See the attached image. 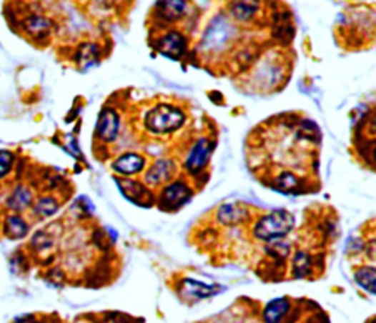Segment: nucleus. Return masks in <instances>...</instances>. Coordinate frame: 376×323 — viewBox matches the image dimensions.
Wrapping results in <instances>:
<instances>
[{
  "label": "nucleus",
  "instance_id": "obj_1",
  "mask_svg": "<svg viewBox=\"0 0 376 323\" xmlns=\"http://www.w3.org/2000/svg\"><path fill=\"white\" fill-rule=\"evenodd\" d=\"M294 214L287 210H274L262 217L254 228L253 235L257 239L271 242L275 239H284L294 228Z\"/></svg>",
  "mask_w": 376,
  "mask_h": 323
},
{
  "label": "nucleus",
  "instance_id": "obj_2",
  "mask_svg": "<svg viewBox=\"0 0 376 323\" xmlns=\"http://www.w3.org/2000/svg\"><path fill=\"white\" fill-rule=\"evenodd\" d=\"M185 122V115L172 104H159L152 109L144 124L153 134H169L179 129Z\"/></svg>",
  "mask_w": 376,
  "mask_h": 323
},
{
  "label": "nucleus",
  "instance_id": "obj_3",
  "mask_svg": "<svg viewBox=\"0 0 376 323\" xmlns=\"http://www.w3.org/2000/svg\"><path fill=\"white\" fill-rule=\"evenodd\" d=\"M235 37V26L225 18L217 16L204 33L202 47L206 51H222Z\"/></svg>",
  "mask_w": 376,
  "mask_h": 323
},
{
  "label": "nucleus",
  "instance_id": "obj_4",
  "mask_svg": "<svg viewBox=\"0 0 376 323\" xmlns=\"http://www.w3.org/2000/svg\"><path fill=\"white\" fill-rule=\"evenodd\" d=\"M119 115L114 109L106 107L99 115L96 125V137L104 143L114 141L119 134Z\"/></svg>",
  "mask_w": 376,
  "mask_h": 323
},
{
  "label": "nucleus",
  "instance_id": "obj_5",
  "mask_svg": "<svg viewBox=\"0 0 376 323\" xmlns=\"http://www.w3.org/2000/svg\"><path fill=\"white\" fill-rule=\"evenodd\" d=\"M192 190L184 182H172L164 188L160 196V204L167 210H175L184 206L192 197Z\"/></svg>",
  "mask_w": 376,
  "mask_h": 323
},
{
  "label": "nucleus",
  "instance_id": "obj_6",
  "mask_svg": "<svg viewBox=\"0 0 376 323\" xmlns=\"http://www.w3.org/2000/svg\"><path fill=\"white\" fill-rule=\"evenodd\" d=\"M212 151V143L209 139H200L193 146L185 160V169L188 174H200L209 162V154Z\"/></svg>",
  "mask_w": 376,
  "mask_h": 323
},
{
  "label": "nucleus",
  "instance_id": "obj_7",
  "mask_svg": "<svg viewBox=\"0 0 376 323\" xmlns=\"http://www.w3.org/2000/svg\"><path fill=\"white\" fill-rule=\"evenodd\" d=\"M185 37L177 31H169L157 40V50L171 59H179L185 53Z\"/></svg>",
  "mask_w": 376,
  "mask_h": 323
},
{
  "label": "nucleus",
  "instance_id": "obj_8",
  "mask_svg": "<svg viewBox=\"0 0 376 323\" xmlns=\"http://www.w3.org/2000/svg\"><path fill=\"white\" fill-rule=\"evenodd\" d=\"M179 292L187 300H203L218 292L214 285H206L194 279H182L179 284Z\"/></svg>",
  "mask_w": 376,
  "mask_h": 323
},
{
  "label": "nucleus",
  "instance_id": "obj_9",
  "mask_svg": "<svg viewBox=\"0 0 376 323\" xmlns=\"http://www.w3.org/2000/svg\"><path fill=\"white\" fill-rule=\"evenodd\" d=\"M175 171V164L169 159H160L146 172L144 181L149 185H160L171 179Z\"/></svg>",
  "mask_w": 376,
  "mask_h": 323
},
{
  "label": "nucleus",
  "instance_id": "obj_10",
  "mask_svg": "<svg viewBox=\"0 0 376 323\" xmlns=\"http://www.w3.org/2000/svg\"><path fill=\"white\" fill-rule=\"evenodd\" d=\"M144 168V157L136 153H127L114 162V169L121 175H136Z\"/></svg>",
  "mask_w": 376,
  "mask_h": 323
},
{
  "label": "nucleus",
  "instance_id": "obj_11",
  "mask_svg": "<svg viewBox=\"0 0 376 323\" xmlns=\"http://www.w3.org/2000/svg\"><path fill=\"white\" fill-rule=\"evenodd\" d=\"M291 303L285 297L275 299L266 304L263 310V320L264 323H282L287 314L290 313Z\"/></svg>",
  "mask_w": 376,
  "mask_h": 323
},
{
  "label": "nucleus",
  "instance_id": "obj_12",
  "mask_svg": "<svg viewBox=\"0 0 376 323\" xmlns=\"http://www.w3.org/2000/svg\"><path fill=\"white\" fill-rule=\"evenodd\" d=\"M249 217V212L244 206L228 203L219 207L218 210V221L224 225H238L244 222Z\"/></svg>",
  "mask_w": 376,
  "mask_h": 323
},
{
  "label": "nucleus",
  "instance_id": "obj_13",
  "mask_svg": "<svg viewBox=\"0 0 376 323\" xmlns=\"http://www.w3.org/2000/svg\"><path fill=\"white\" fill-rule=\"evenodd\" d=\"M117 184L119 185V188L122 190V193L134 203H144L146 199H150V192L147 188L139 182V181H134V179H117Z\"/></svg>",
  "mask_w": 376,
  "mask_h": 323
},
{
  "label": "nucleus",
  "instance_id": "obj_14",
  "mask_svg": "<svg viewBox=\"0 0 376 323\" xmlns=\"http://www.w3.org/2000/svg\"><path fill=\"white\" fill-rule=\"evenodd\" d=\"M31 203H33V193L30 188H26L24 185H18L6 200L8 209L14 212H22L26 207H30Z\"/></svg>",
  "mask_w": 376,
  "mask_h": 323
},
{
  "label": "nucleus",
  "instance_id": "obj_15",
  "mask_svg": "<svg viewBox=\"0 0 376 323\" xmlns=\"http://www.w3.org/2000/svg\"><path fill=\"white\" fill-rule=\"evenodd\" d=\"M50 26H51V22L41 15H31L24 22V30L37 40L49 36Z\"/></svg>",
  "mask_w": 376,
  "mask_h": 323
},
{
  "label": "nucleus",
  "instance_id": "obj_16",
  "mask_svg": "<svg viewBox=\"0 0 376 323\" xmlns=\"http://www.w3.org/2000/svg\"><path fill=\"white\" fill-rule=\"evenodd\" d=\"M4 232L11 239H21L29 234V224L19 214H11L5 219Z\"/></svg>",
  "mask_w": 376,
  "mask_h": 323
},
{
  "label": "nucleus",
  "instance_id": "obj_17",
  "mask_svg": "<svg viewBox=\"0 0 376 323\" xmlns=\"http://www.w3.org/2000/svg\"><path fill=\"white\" fill-rule=\"evenodd\" d=\"M312 257L306 252H297L292 259V274L295 278H306L312 272Z\"/></svg>",
  "mask_w": 376,
  "mask_h": 323
},
{
  "label": "nucleus",
  "instance_id": "obj_18",
  "mask_svg": "<svg viewBox=\"0 0 376 323\" xmlns=\"http://www.w3.org/2000/svg\"><path fill=\"white\" fill-rule=\"evenodd\" d=\"M375 277L376 271L373 266H362L356 269L355 279L360 288L367 291L369 294H375Z\"/></svg>",
  "mask_w": 376,
  "mask_h": 323
},
{
  "label": "nucleus",
  "instance_id": "obj_19",
  "mask_svg": "<svg viewBox=\"0 0 376 323\" xmlns=\"http://www.w3.org/2000/svg\"><path fill=\"white\" fill-rule=\"evenodd\" d=\"M59 209V202L51 197V196H46L39 199V202L34 204V213L40 218H49L51 214H55Z\"/></svg>",
  "mask_w": 376,
  "mask_h": 323
},
{
  "label": "nucleus",
  "instance_id": "obj_20",
  "mask_svg": "<svg viewBox=\"0 0 376 323\" xmlns=\"http://www.w3.org/2000/svg\"><path fill=\"white\" fill-rule=\"evenodd\" d=\"M257 4L252 2H237L231 6V15L237 21H249L252 19L257 12Z\"/></svg>",
  "mask_w": 376,
  "mask_h": 323
},
{
  "label": "nucleus",
  "instance_id": "obj_21",
  "mask_svg": "<svg viewBox=\"0 0 376 323\" xmlns=\"http://www.w3.org/2000/svg\"><path fill=\"white\" fill-rule=\"evenodd\" d=\"M157 9L160 11V16L167 21H175L185 11V2H162L157 4Z\"/></svg>",
  "mask_w": 376,
  "mask_h": 323
},
{
  "label": "nucleus",
  "instance_id": "obj_22",
  "mask_svg": "<svg viewBox=\"0 0 376 323\" xmlns=\"http://www.w3.org/2000/svg\"><path fill=\"white\" fill-rule=\"evenodd\" d=\"M266 250H267V254H269L271 257H274L277 260H284L290 254L291 247L285 239H275V241H271L269 244H267Z\"/></svg>",
  "mask_w": 376,
  "mask_h": 323
},
{
  "label": "nucleus",
  "instance_id": "obj_23",
  "mask_svg": "<svg viewBox=\"0 0 376 323\" xmlns=\"http://www.w3.org/2000/svg\"><path fill=\"white\" fill-rule=\"evenodd\" d=\"M275 185L279 188V190L287 192V193H291V192H294L295 188H297V187L300 185V181H299L297 177H295V175L291 174V172H282L281 175L277 177Z\"/></svg>",
  "mask_w": 376,
  "mask_h": 323
},
{
  "label": "nucleus",
  "instance_id": "obj_24",
  "mask_svg": "<svg viewBox=\"0 0 376 323\" xmlns=\"http://www.w3.org/2000/svg\"><path fill=\"white\" fill-rule=\"evenodd\" d=\"M99 58V50L94 44H83L78 51V62L84 65H93Z\"/></svg>",
  "mask_w": 376,
  "mask_h": 323
},
{
  "label": "nucleus",
  "instance_id": "obj_25",
  "mask_svg": "<svg viewBox=\"0 0 376 323\" xmlns=\"http://www.w3.org/2000/svg\"><path fill=\"white\" fill-rule=\"evenodd\" d=\"M15 156L8 150H0V178L6 177L14 167Z\"/></svg>",
  "mask_w": 376,
  "mask_h": 323
},
{
  "label": "nucleus",
  "instance_id": "obj_26",
  "mask_svg": "<svg viewBox=\"0 0 376 323\" xmlns=\"http://www.w3.org/2000/svg\"><path fill=\"white\" fill-rule=\"evenodd\" d=\"M31 244L37 249V250H46V249H50L51 244H53V239L46 234V232H37L34 237H33V241Z\"/></svg>",
  "mask_w": 376,
  "mask_h": 323
}]
</instances>
